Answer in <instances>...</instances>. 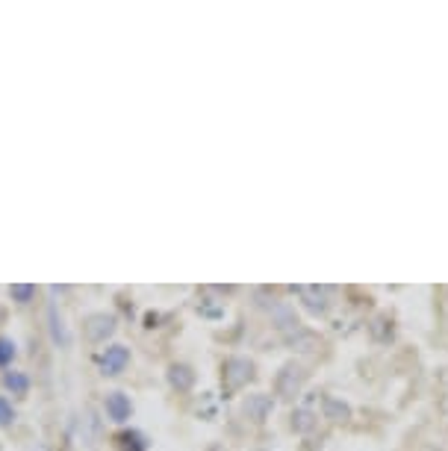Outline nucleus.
<instances>
[{
  "mask_svg": "<svg viewBox=\"0 0 448 451\" xmlns=\"http://www.w3.org/2000/svg\"><path fill=\"white\" fill-rule=\"evenodd\" d=\"M124 360H127V351L115 345V348L107 351V357H103V371H107V375H115V371L124 366Z\"/></svg>",
  "mask_w": 448,
  "mask_h": 451,
  "instance_id": "1",
  "label": "nucleus"
},
{
  "mask_svg": "<svg viewBox=\"0 0 448 451\" xmlns=\"http://www.w3.org/2000/svg\"><path fill=\"white\" fill-rule=\"evenodd\" d=\"M9 419H12V413H6V401L0 398V424H6Z\"/></svg>",
  "mask_w": 448,
  "mask_h": 451,
  "instance_id": "3",
  "label": "nucleus"
},
{
  "mask_svg": "<svg viewBox=\"0 0 448 451\" xmlns=\"http://www.w3.org/2000/svg\"><path fill=\"white\" fill-rule=\"evenodd\" d=\"M107 407H110L112 413H115V419H121V416L127 413V410H130V407H127V401H124V398L118 395V392H115V395L110 398V401H107Z\"/></svg>",
  "mask_w": 448,
  "mask_h": 451,
  "instance_id": "2",
  "label": "nucleus"
},
{
  "mask_svg": "<svg viewBox=\"0 0 448 451\" xmlns=\"http://www.w3.org/2000/svg\"><path fill=\"white\" fill-rule=\"evenodd\" d=\"M9 354H12V351H9V342H3V339H0V360H6Z\"/></svg>",
  "mask_w": 448,
  "mask_h": 451,
  "instance_id": "4",
  "label": "nucleus"
}]
</instances>
